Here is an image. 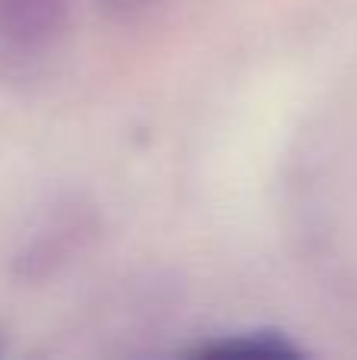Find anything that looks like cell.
Returning a JSON list of instances; mask_svg holds the SVG:
<instances>
[{"instance_id": "cell-1", "label": "cell", "mask_w": 357, "mask_h": 360, "mask_svg": "<svg viewBox=\"0 0 357 360\" xmlns=\"http://www.w3.org/2000/svg\"><path fill=\"white\" fill-rule=\"evenodd\" d=\"M98 221L89 209L70 202L60 205L54 215H48V221L29 237L22 250L16 256V275L22 281H44L57 272L60 266H67L82 247L95 237Z\"/></svg>"}, {"instance_id": "cell-2", "label": "cell", "mask_w": 357, "mask_h": 360, "mask_svg": "<svg viewBox=\"0 0 357 360\" xmlns=\"http://www.w3.org/2000/svg\"><path fill=\"white\" fill-rule=\"evenodd\" d=\"M73 0H0V44L19 57L54 48L70 22Z\"/></svg>"}, {"instance_id": "cell-3", "label": "cell", "mask_w": 357, "mask_h": 360, "mask_svg": "<svg viewBox=\"0 0 357 360\" xmlns=\"http://www.w3.org/2000/svg\"><path fill=\"white\" fill-rule=\"evenodd\" d=\"M196 357H301V348L282 332H238V335H221L215 342H206L193 351Z\"/></svg>"}, {"instance_id": "cell-4", "label": "cell", "mask_w": 357, "mask_h": 360, "mask_svg": "<svg viewBox=\"0 0 357 360\" xmlns=\"http://www.w3.org/2000/svg\"><path fill=\"white\" fill-rule=\"evenodd\" d=\"M98 6L117 22H133L152 6V0H98Z\"/></svg>"}]
</instances>
